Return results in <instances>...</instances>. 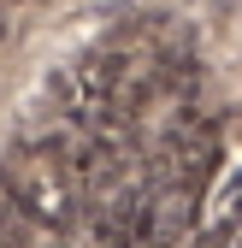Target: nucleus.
I'll return each mask as SVG.
<instances>
[{"instance_id":"nucleus-1","label":"nucleus","mask_w":242,"mask_h":248,"mask_svg":"<svg viewBox=\"0 0 242 248\" xmlns=\"http://www.w3.org/2000/svg\"><path fill=\"white\" fill-rule=\"evenodd\" d=\"M0 6H6V12H12V6H18V0H0Z\"/></svg>"}]
</instances>
